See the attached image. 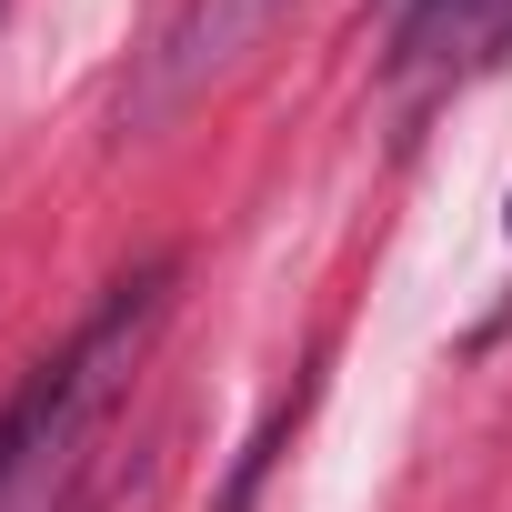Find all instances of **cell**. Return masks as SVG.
Listing matches in <instances>:
<instances>
[{
    "instance_id": "2",
    "label": "cell",
    "mask_w": 512,
    "mask_h": 512,
    "mask_svg": "<svg viewBox=\"0 0 512 512\" xmlns=\"http://www.w3.org/2000/svg\"><path fill=\"white\" fill-rule=\"evenodd\" d=\"M282 11V0H191V11L161 31L151 51V81H141V111H171L181 91H201L211 71H231L251 41H262V21Z\"/></svg>"
},
{
    "instance_id": "3",
    "label": "cell",
    "mask_w": 512,
    "mask_h": 512,
    "mask_svg": "<svg viewBox=\"0 0 512 512\" xmlns=\"http://www.w3.org/2000/svg\"><path fill=\"white\" fill-rule=\"evenodd\" d=\"M492 21V41H502V0H412V11H402V61H432L442 41H462V31H482Z\"/></svg>"
},
{
    "instance_id": "1",
    "label": "cell",
    "mask_w": 512,
    "mask_h": 512,
    "mask_svg": "<svg viewBox=\"0 0 512 512\" xmlns=\"http://www.w3.org/2000/svg\"><path fill=\"white\" fill-rule=\"evenodd\" d=\"M151 322H161V272L121 282V292H111V312H101L61 362H41V372H31V392L0 412V512H21V502H31V482H51V472L91 442V422L111 412L121 372L141 362Z\"/></svg>"
}]
</instances>
